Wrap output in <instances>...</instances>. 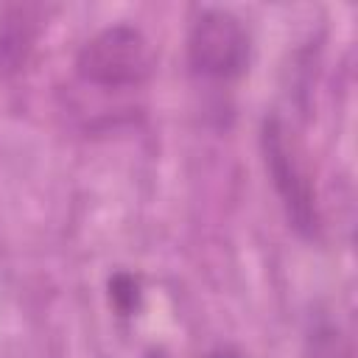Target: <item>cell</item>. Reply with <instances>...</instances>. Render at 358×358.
Wrapping results in <instances>:
<instances>
[{
    "instance_id": "1",
    "label": "cell",
    "mask_w": 358,
    "mask_h": 358,
    "mask_svg": "<svg viewBox=\"0 0 358 358\" xmlns=\"http://www.w3.org/2000/svg\"><path fill=\"white\" fill-rule=\"evenodd\" d=\"M76 73L92 87L131 90L145 84L154 73V50L140 28L115 22L81 45L76 56Z\"/></svg>"
},
{
    "instance_id": "2",
    "label": "cell",
    "mask_w": 358,
    "mask_h": 358,
    "mask_svg": "<svg viewBox=\"0 0 358 358\" xmlns=\"http://www.w3.org/2000/svg\"><path fill=\"white\" fill-rule=\"evenodd\" d=\"M252 36L238 14L229 8L207 6L190 22L187 31V64L201 81L229 84L249 70Z\"/></svg>"
},
{
    "instance_id": "3",
    "label": "cell",
    "mask_w": 358,
    "mask_h": 358,
    "mask_svg": "<svg viewBox=\"0 0 358 358\" xmlns=\"http://www.w3.org/2000/svg\"><path fill=\"white\" fill-rule=\"evenodd\" d=\"M260 157H263V168H266L268 182L280 199L288 227L299 238L313 241L322 227L316 193H313V185H310L305 168L299 165L294 145L288 143V131L277 115H268L260 123Z\"/></svg>"
},
{
    "instance_id": "4",
    "label": "cell",
    "mask_w": 358,
    "mask_h": 358,
    "mask_svg": "<svg viewBox=\"0 0 358 358\" xmlns=\"http://www.w3.org/2000/svg\"><path fill=\"white\" fill-rule=\"evenodd\" d=\"M302 358H352V344L338 327V322L324 313H316L305 333Z\"/></svg>"
},
{
    "instance_id": "5",
    "label": "cell",
    "mask_w": 358,
    "mask_h": 358,
    "mask_svg": "<svg viewBox=\"0 0 358 358\" xmlns=\"http://www.w3.org/2000/svg\"><path fill=\"white\" fill-rule=\"evenodd\" d=\"M34 42V28L28 22V14L22 8H14L3 22H0V73L17 70Z\"/></svg>"
},
{
    "instance_id": "6",
    "label": "cell",
    "mask_w": 358,
    "mask_h": 358,
    "mask_svg": "<svg viewBox=\"0 0 358 358\" xmlns=\"http://www.w3.org/2000/svg\"><path fill=\"white\" fill-rule=\"evenodd\" d=\"M106 296H109V305L117 316L129 319V316H137L140 308H143V285H140V277L131 274V271H115L106 282Z\"/></svg>"
},
{
    "instance_id": "7",
    "label": "cell",
    "mask_w": 358,
    "mask_h": 358,
    "mask_svg": "<svg viewBox=\"0 0 358 358\" xmlns=\"http://www.w3.org/2000/svg\"><path fill=\"white\" fill-rule=\"evenodd\" d=\"M204 358H243V355H241L235 347H229V344H221V347H213V350H210Z\"/></svg>"
},
{
    "instance_id": "8",
    "label": "cell",
    "mask_w": 358,
    "mask_h": 358,
    "mask_svg": "<svg viewBox=\"0 0 358 358\" xmlns=\"http://www.w3.org/2000/svg\"><path fill=\"white\" fill-rule=\"evenodd\" d=\"M143 358H165V355H162V352H159V350H151V352H145V355H143Z\"/></svg>"
}]
</instances>
